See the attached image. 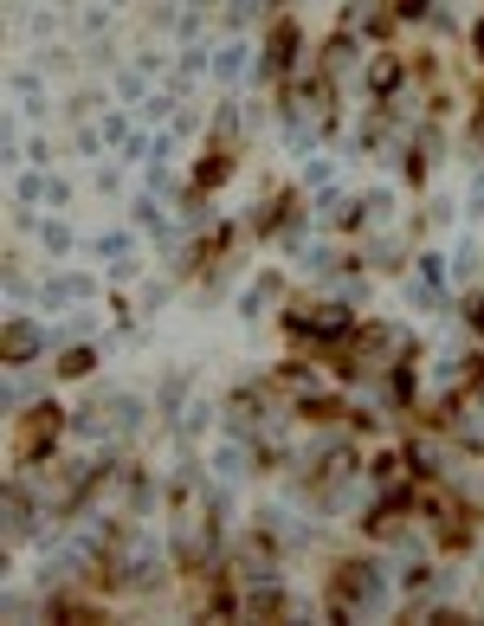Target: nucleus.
<instances>
[{"label":"nucleus","instance_id":"f257e3e1","mask_svg":"<svg viewBox=\"0 0 484 626\" xmlns=\"http://www.w3.org/2000/svg\"><path fill=\"white\" fill-rule=\"evenodd\" d=\"M452 439L471 446V452H484V400H478V394H465V400L452 407Z\"/></svg>","mask_w":484,"mask_h":626},{"label":"nucleus","instance_id":"1a4fd4ad","mask_svg":"<svg viewBox=\"0 0 484 626\" xmlns=\"http://www.w3.org/2000/svg\"><path fill=\"white\" fill-rule=\"evenodd\" d=\"M58 369H65V375H85V369H91V349H72V356H65Z\"/></svg>","mask_w":484,"mask_h":626},{"label":"nucleus","instance_id":"0eeeda50","mask_svg":"<svg viewBox=\"0 0 484 626\" xmlns=\"http://www.w3.org/2000/svg\"><path fill=\"white\" fill-rule=\"evenodd\" d=\"M400 530V504H381L375 517H368V536H394Z\"/></svg>","mask_w":484,"mask_h":626},{"label":"nucleus","instance_id":"7ed1b4c3","mask_svg":"<svg viewBox=\"0 0 484 626\" xmlns=\"http://www.w3.org/2000/svg\"><path fill=\"white\" fill-rule=\"evenodd\" d=\"M336 601H375V575H368V562H349L336 575Z\"/></svg>","mask_w":484,"mask_h":626},{"label":"nucleus","instance_id":"39448f33","mask_svg":"<svg viewBox=\"0 0 484 626\" xmlns=\"http://www.w3.org/2000/svg\"><path fill=\"white\" fill-rule=\"evenodd\" d=\"M278 607H285V601H278V588H246V613H265V620H271Z\"/></svg>","mask_w":484,"mask_h":626},{"label":"nucleus","instance_id":"9b49d317","mask_svg":"<svg viewBox=\"0 0 484 626\" xmlns=\"http://www.w3.org/2000/svg\"><path fill=\"white\" fill-rule=\"evenodd\" d=\"M478 52H484V26H478Z\"/></svg>","mask_w":484,"mask_h":626},{"label":"nucleus","instance_id":"f03ea898","mask_svg":"<svg viewBox=\"0 0 484 626\" xmlns=\"http://www.w3.org/2000/svg\"><path fill=\"white\" fill-rule=\"evenodd\" d=\"M58 407H33V420H26V433H20V452H45L52 439H58Z\"/></svg>","mask_w":484,"mask_h":626},{"label":"nucleus","instance_id":"20e7f679","mask_svg":"<svg viewBox=\"0 0 484 626\" xmlns=\"http://www.w3.org/2000/svg\"><path fill=\"white\" fill-rule=\"evenodd\" d=\"M33 342H39L33 323H7V362H26V356H33Z\"/></svg>","mask_w":484,"mask_h":626},{"label":"nucleus","instance_id":"9d476101","mask_svg":"<svg viewBox=\"0 0 484 626\" xmlns=\"http://www.w3.org/2000/svg\"><path fill=\"white\" fill-rule=\"evenodd\" d=\"M400 7H407V14H420V7H427V0H400Z\"/></svg>","mask_w":484,"mask_h":626},{"label":"nucleus","instance_id":"423d86ee","mask_svg":"<svg viewBox=\"0 0 484 626\" xmlns=\"http://www.w3.org/2000/svg\"><path fill=\"white\" fill-rule=\"evenodd\" d=\"M291 45H297V33H291V26L271 33V72H285V65H291Z\"/></svg>","mask_w":484,"mask_h":626},{"label":"nucleus","instance_id":"6e6552de","mask_svg":"<svg viewBox=\"0 0 484 626\" xmlns=\"http://www.w3.org/2000/svg\"><path fill=\"white\" fill-rule=\"evenodd\" d=\"M394 78H400V65H394V58H375V91H388Z\"/></svg>","mask_w":484,"mask_h":626}]
</instances>
